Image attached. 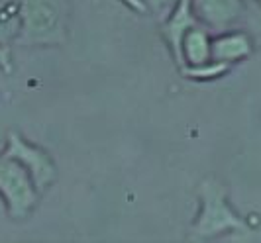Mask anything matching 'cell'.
Wrapping results in <instances>:
<instances>
[{"instance_id":"obj_1","label":"cell","mask_w":261,"mask_h":243,"mask_svg":"<svg viewBox=\"0 0 261 243\" xmlns=\"http://www.w3.org/2000/svg\"><path fill=\"white\" fill-rule=\"evenodd\" d=\"M18 34L22 47H57L69 39L71 0H18Z\"/></svg>"},{"instance_id":"obj_2","label":"cell","mask_w":261,"mask_h":243,"mask_svg":"<svg viewBox=\"0 0 261 243\" xmlns=\"http://www.w3.org/2000/svg\"><path fill=\"white\" fill-rule=\"evenodd\" d=\"M200 212L191 226V239L206 241L230 231H246L244 218L238 216L228 202V191L222 182L214 179L202 180L198 186Z\"/></svg>"},{"instance_id":"obj_3","label":"cell","mask_w":261,"mask_h":243,"mask_svg":"<svg viewBox=\"0 0 261 243\" xmlns=\"http://www.w3.org/2000/svg\"><path fill=\"white\" fill-rule=\"evenodd\" d=\"M41 192L24 167L16 159L0 153V200L8 218L26 220L38 208Z\"/></svg>"},{"instance_id":"obj_4","label":"cell","mask_w":261,"mask_h":243,"mask_svg":"<svg viewBox=\"0 0 261 243\" xmlns=\"http://www.w3.org/2000/svg\"><path fill=\"white\" fill-rule=\"evenodd\" d=\"M2 153L16 159L20 165L26 169L41 194L55 184V180H57V163H55L53 155L47 149L28 141L22 133L8 131L6 133V145L2 149Z\"/></svg>"},{"instance_id":"obj_5","label":"cell","mask_w":261,"mask_h":243,"mask_svg":"<svg viewBox=\"0 0 261 243\" xmlns=\"http://www.w3.org/2000/svg\"><path fill=\"white\" fill-rule=\"evenodd\" d=\"M196 22L208 32H228L244 16V0H191Z\"/></svg>"},{"instance_id":"obj_6","label":"cell","mask_w":261,"mask_h":243,"mask_svg":"<svg viewBox=\"0 0 261 243\" xmlns=\"http://www.w3.org/2000/svg\"><path fill=\"white\" fill-rule=\"evenodd\" d=\"M161 36L165 38V41L169 43V49L173 53L175 63H183L181 59V41H183L185 34L191 30L193 26H196L195 14L191 10V0H179L173 10L169 12V16L165 20H161Z\"/></svg>"},{"instance_id":"obj_7","label":"cell","mask_w":261,"mask_h":243,"mask_svg":"<svg viewBox=\"0 0 261 243\" xmlns=\"http://www.w3.org/2000/svg\"><path fill=\"white\" fill-rule=\"evenodd\" d=\"M253 51V41L246 32H220L216 38H212V59L222 63H238L242 59H248Z\"/></svg>"},{"instance_id":"obj_8","label":"cell","mask_w":261,"mask_h":243,"mask_svg":"<svg viewBox=\"0 0 261 243\" xmlns=\"http://www.w3.org/2000/svg\"><path fill=\"white\" fill-rule=\"evenodd\" d=\"M210 49H212V38H210L208 30L200 24L193 26L181 41V59H183L181 67L210 61L212 59Z\"/></svg>"},{"instance_id":"obj_9","label":"cell","mask_w":261,"mask_h":243,"mask_svg":"<svg viewBox=\"0 0 261 243\" xmlns=\"http://www.w3.org/2000/svg\"><path fill=\"white\" fill-rule=\"evenodd\" d=\"M18 0H0V43L10 45L18 34Z\"/></svg>"},{"instance_id":"obj_10","label":"cell","mask_w":261,"mask_h":243,"mask_svg":"<svg viewBox=\"0 0 261 243\" xmlns=\"http://www.w3.org/2000/svg\"><path fill=\"white\" fill-rule=\"evenodd\" d=\"M179 69H181V75H183L185 78H191V80H214V78L226 75V73L230 71V65L210 59L206 63L183 65V67H179Z\"/></svg>"},{"instance_id":"obj_11","label":"cell","mask_w":261,"mask_h":243,"mask_svg":"<svg viewBox=\"0 0 261 243\" xmlns=\"http://www.w3.org/2000/svg\"><path fill=\"white\" fill-rule=\"evenodd\" d=\"M249 28V38L261 47V0H244V16Z\"/></svg>"},{"instance_id":"obj_12","label":"cell","mask_w":261,"mask_h":243,"mask_svg":"<svg viewBox=\"0 0 261 243\" xmlns=\"http://www.w3.org/2000/svg\"><path fill=\"white\" fill-rule=\"evenodd\" d=\"M177 2L179 0H144L145 10L153 14L157 20H165Z\"/></svg>"},{"instance_id":"obj_13","label":"cell","mask_w":261,"mask_h":243,"mask_svg":"<svg viewBox=\"0 0 261 243\" xmlns=\"http://www.w3.org/2000/svg\"><path fill=\"white\" fill-rule=\"evenodd\" d=\"M0 71L4 73L12 71V51H10V45H4V43H0Z\"/></svg>"},{"instance_id":"obj_14","label":"cell","mask_w":261,"mask_h":243,"mask_svg":"<svg viewBox=\"0 0 261 243\" xmlns=\"http://www.w3.org/2000/svg\"><path fill=\"white\" fill-rule=\"evenodd\" d=\"M126 6H130L132 10H136L138 14H145L147 10H145V4L144 0H122Z\"/></svg>"}]
</instances>
